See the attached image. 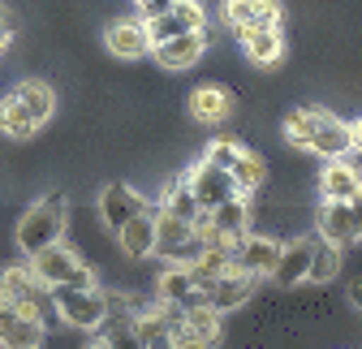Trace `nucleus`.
<instances>
[{
    "label": "nucleus",
    "mask_w": 362,
    "mask_h": 349,
    "mask_svg": "<svg viewBox=\"0 0 362 349\" xmlns=\"http://www.w3.org/2000/svg\"><path fill=\"white\" fill-rule=\"evenodd\" d=\"M281 134L289 147L310 151L320 160H349L354 155V134L349 121H341L328 108H289L281 121Z\"/></svg>",
    "instance_id": "f257e3e1"
},
{
    "label": "nucleus",
    "mask_w": 362,
    "mask_h": 349,
    "mask_svg": "<svg viewBox=\"0 0 362 349\" xmlns=\"http://www.w3.org/2000/svg\"><path fill=\"white\" fill-rule=\"evenodd\" d=\"M65 229H69V199H65V190H48V194H39L26 207V215H22L18 229H13V242L30 259L43 246L65 242Z\"/></svg>",
    "instance_id": "f03ea898"
},
{
    "label": "nucleus",
    "mask_w": 362,
    "mask_h": 349,
    "mask_svg": "<svg viewBox=\"0 0 362 349\" xmlns=\"http://www.w3.org/2000/svg\"><path fill=\"white\" fill-rule=\"evenodd\" d=\"M0 302L18 307V315H26V319H35V324H48V328H52V315H57L52 289L30 272V264H13V268L0 272Z\"/></svg>",
    "instance_id": "7ed1b4c3"
},
{
    "label": "nucleus",
    "mask_w": 362,
    "mask_h": 349,
    "mask_svg": "<svg viewBox=\"0 0 362 349\" xmlns=\"http://www.w3.org/2000/svg\"><path fill=\"white\" fill-rule=\"evenodd\" d=\"M30 264V272L48 285V289H95L100 280H95V272H90L82 259L65 246V242H52V246H43L39 254H30L26 259Z\"/></svg>",
    "instance_id": "20e7f679"
},
{
    "label": "nucleus",
    "mask_w": 362,
    "mask_h": 349,
    "mask_svg": "<svg viewBox=\"0 0 362 349\" xmlns=\"http://www.w3.org/2000/svg\"><path fill=\"white\" fill-rule=\"evenodd\" d=\"M52 307L57 319L74 332H100V324L108 319V293L95 289H52Z\"/></svg>",
    "instance_id": "39448f33"
},
{
    "label": "nucleus",
    "mask_w": 362,
    "mask_h": 349,
    "mask_svg": "<svg viewBox=\"0 0 362 349\" xmlns=\"http://www.w3.org/2000/svg\"><path fill=\"white\" fill-rule=\"evenodd\" d=\"M211 164H220L229 177L238 182V190L242 194H255L263 182H267V164H263V155H255L250 147H242L238 138H211L207 143V151H203Z\"/></svg>",
    "instance_id": "423d86ee"
},
{
    "label": "nucleus",
    "mask_w": 362,
    "mask_h": 349,
    "mask_svg": "<svg viewBox=\"0 0 362 349\" xmlns=\"http://www.w3.org/2000/svg\"><path fill=\"white\" fill-rule=\"evenodd\" d=\"M199 250H203V242L194 233V220L156 211V259H164V264H194Z\"/></svg>",
    "instance_id": "0eeeda50"
},
{
    "label": "nucleus",
    "mask_w": 362,
    "mask_h": 349,
    "mask_svg": "<svg viewBox=\"0 0 362 349\" xmlns=\"http://www.w3.org/2000/svg\"><path fill=\"white\" fill-rule=\"evenodd\" d=\"M220 18L242 39L250 30H276L285 22V5H281V0H224Z\"/></svg>",
    "instance_id": "6e6552de"
},
{
    "label": "nucleus",
    "mask_w": 362,
    "mask_h": 349,
    "mask_svg": "<svg viewBox=\"0 0 362 349\" xmlns=\"http://www.w3.org/2000/svg\"><path fill=\"white\" fill-rule=\"evenodd\" d=\"M95 211H100V225H104L108 233H117L121 225H129V220H134V215L151 211V199H147L143 190L125 186V182H108V186L100 190V203H95Z\"/></svg>",
    "instance_id": "1a4fd4ad"
},
{
    "label": "nucleus",
    "mask_w": 362,
    "mask_h": 349,
    "mask_svg": "<svg viewBox=\"0 0 362 349\" xmlns=\"http://www.w3.org/2000/svg\"><path fill=\"white\" fill-rule=\"evenodd\" d=\"M143 26H147L151 48H156V43H164V39H173V35L203 30V26H207V9H203V0H177V5H168V9H160V13H151V18H143Z\"/></svg>",
    "instance_id": "9d476101"
},
{
    "label": "nucleus",
    "mask_w": 362,
    "mask_h": 349,
    "mask_svg": "<svg viewBox=\"0 0 362 349\" xmlns=\"http://www.w3.org/2000/svg\"><path fill=\"white\" fill-rule=\"evenodd\" d=\"M186 182H190V190H194V199H199V207H203V211H211V207H220L224 199L242 194V190H238V182H233L220 164H211L207 155H203V160H194V164L186 168Z\"/></svg>",
    "instance_id": "9b49d317"
},
{
    "label": "nucleus",
    "mask_w": 362,
    "mask_h": 349,
    "mask_svg": "<svg viewBox=\"0 0 362 349\" xmlns=\"http://www.w3.org/2000/svg\"><path fill=\"white\" fill-rule=\"evenodd\" d=\"M207 43H211V30L203 26V30H186V35H173V39L156 43V48H151V57H156V65H160V69H168V73H181V69H194V65L203 61Z\"/></svg>",
    "instance_id": "f8f14e48"
},
{
    "label": "nucleus",
    "mask_w": 362,
    "mask_h": 349,
    "mask_svg": "<svg viewBox=\"0 0 362 349\" xmlns=\"http://www.w3.org/2000/svg\"><path fill=\"white\" fill-rule=\"evenodd\" d=\"M281 250H285V242H281V237L246 233L242 242H233V268H242V272H250V276H259V280H272Z\"/></svg>",
    "instance_id": "ddd939ff"
},
{
    "label": "nucleus",
    "mask_w": 362,
    "mask_h": 349,
    "mask_svg": "<svg viewBox=\"0 0 362 349\" xmlns=\"http://www.w3.org/2000/svg\"><path fill=\"white\" fill-rule=\"evenodd\" d=\"M104 48L117 61H143V57H151V39H147L143 18H117V22H108L104 26Z\"/></svg>",
    "instance_id": "4468645a"
},
{
    "label": "nucleus",
    "mask_w": 362,
    "mask_h": 349,
    "mask_svg": "<svg viewBox=\"0 0 362 349\" xmlns=\"http://www.w3.org/2000/svg\"><path fill=\"white\" fill-rule=\"evenodd\" d=\"M156 302H173V307L190 311V307H203L207 293L194 285L186 264H164V272L156 276Z\"/></svg>",
    "instance_id": "2eb2a0df"
},
{
    "label": "nucleus",
    "mask_w": 362,
    "mask_h": 349,
    "mask_svg": "<svg viewBox=\"0 0 362 349\" xmlns=\"http://www.w3.org/2000/svg\"><path fill=\"white\" fill-rule=\"evenodd\" d=\"M255 293H259V276H250V272H242V268H229V272L211 285L207 307H216L220 315H229V311H242Z\"/></svg>",
    "instance_id": "dca6fc26"
},
{
    "label": "nucleus",
    "mask_w": 362,
    "mask_h": 349,
    "mask_svg": "<svg viewBox=\"0 0 362 349\" xmlns=\"http://www.w3.org/2000/svg\"><path fill=\"white\" fill-rule=\"evenodd\" d=\"M315 237L337 242V246H354V242H358L354 207H349V203H337V199H324V203H320V215H315Z\"/></svg>",
    "instance_id": "f3484780"
},
{
    "label": "nucleus",
    "mask_w": 362,
    "mask_h": 349,
    "mask_svg": "<svg viewBox=\"0 0 362 349\" xmlns=\"http://www.w3.org/2000/svg\"><path fill=\"white\" fill-rule=\"evenodd\" d=\"M211 215V229L220 233V242H242L250 233V194H233V199H224L220 207L207 211Z\"/></svg>",
    "instance_id": "a211bd4d"
},
{
    "label": "nucleus",
    "mask_w": 362,
    "mask_h": 349,
    "mask_svg": "<svg viewBox=\"0 0 362 349\" xmlns=\"http://www.w3.org/2000/svg\"><path fill=\"white\" fill-rule=\"evenodd\" d=\"M186 104H190V117H194L199 125H220V121L233 117V95L224 91V86H216V82L194 86Z\"/></svg>",
    "instance_id": "6ab92c4d"
},
{
    "label": "nucleus",
    "mask_w": 362,
    "mask_h": 349,
    "mask_svg": "<svg viewBox=\"0 0 362 349\" xmlns=\"http://www.w3.org/2000/svg\"><path fill=\"white\" fill-rule=\"evenodd\" d=\"M362 194V172L349 164V160H324V172H320V199H337V203H349Z\"/></svg>",
    "instance_id": "aec40b11"
},
{
    "label": "nucleus",
    "mask_w": 362,
    "mask_h": 349,
    "mask_svg": "<svg viewBox=\"0 0 362 349\" xmlns=\"http://www.w3.org/2000/svg\"><path fill=\"white\" fill-rule=\"evenodd\" d=\"M117 246L125 259H151L156 254V207L143 211V215H134L129 225L117 229Z\"/></svg>",
    "instance_id": "412c9836"
},
{
    "label": "nucleus",
    "mask_w": 362,
    "mask_h": 349,
    "mask_svg": "<svg viewBox=\"0 0 362 349\" xmlns=\"http://www.w3.org/2000/svg\"><path fill=\"white\" fill-rule=\"evenodd\" d=\"M238 43H242V52H246V61L255 69H276L285 61V35H281V26L276 30H250Z\"/></svg>",
    "instance_id": "4be33fe9"
},
{
    "label": "nucleus",
    "mask_w": 362,
    "mask_h": 349,
    "mask_svg": "<svg viewBox=\"0 0 362 349\" xmlns=\"http://www.w3.org/2000/svg\"><path fill=\"white\" fill-rule=\"evenodd\" d=\"M43 336H48V324H35V319L18 315V307L0 302V349H9V345H43Z\"/></svg>",
    "instance_id": "5701e85b"
},
{
    "label": "nucleus",
    "mask_w": 362,
    "mask_h": 349,
    "mask_svg": "<svg viewBox=\"0 0 362 349\" xmlns=\"http://www.w3.org/2000/svg\"><path fill=\"white\" fill-rule=\"evenodd\" d=\"M310 246L315 237H298V242H285L281 259H276V272H272V280H276L281 289H293L306 280V268H310Z\"/></svg>",
    "instance_id": "b1692460"
},
{
    "label": "nucleus",
    "mask_w": 362,
    "mask_h": 349,
    "mask_svg": "<svg viewBox=\"0 0 362 349\" xmlns=\"http://www.w3.org/2000/svg\"><path fill=\"white\" fill-rule=\"evenodd\" d=\"M39 117L9 91L5 100H0V134H5V138H13V143H26V138H35L39 134Z\"/></svg>",
    "instance_id": "393cba45"
},
{
    "label": "nucleus",
    "mask_w": 362,
    "mask_h": 349,
    "mask_svg": "<svg viewBox=\"0 0 362 349\" xmlns=\"http://www.w3.org/2000/svg\"><path fill=\"white\" fill-rule=\"evenodd\" d=\"M341 264H345V246L315 237V246H310V268H306V285H328V280H337V276H341Z\"/></svg>",
    "instance_id": "a878e982"
},
{
    "label": "nucleus",
    "mask_w": 362,
    "mask_h": 349,
    "mask_svg": "<svg viewBox=\"0 0 362 349\" xmlns=\"http://www.w3.org/2000/svg\"><path fill=\"white\" fill-rule=\"evenodd\" d=\"M156 211L181 215V220H194V215L203 211V207H199V199H194V190H190V182H186V172H181V177H173V182H164Z\"/></svg>",
    "instance_id": "bb28decb"
},
{
    "label": "nucleus",
    "mask_w": 362,
    "mask_h": 349,
    "mask_svg": "<svg viewBox=\"0 0 362 349\" xmlns=\"http://www.w3.org/2000/svg\"><path fill=\"white\" fill-rule=\"evenodd\" d=\"M13 95L39 117V125H48V121H52V112H57V91H52V86L43 82V78H22V82L13 86Z\"/></svg>",
    "instance_id": "cd10ccee"
},
{
    "label": "nucleus",
    "mask_w": 362,
    "mask_h": 349,
    "mask_svg": "<svg viewBox=\"0 0 362 349\" xmlns=\"http://www.w3.org/2000/svg\"><path fill=\"white\" fill-rule=\"evenodd\" d=\"M181 324H186L194 336H203L207 345H220V336H224V315L216 307H207V302H203V307H190Z\"/></svg>",
    "instance_id": "c85d7f7f"
},
{
    "label": "nucleus",
    "mask_w": 362,
    "mask_h": 349,
    "mask_svg": "<svg viewBox=\"0 0 362 349\" xmlns=\"http://www.w3.org/2000/svg\"><path fill=\"white\" fill-rule=\"evenodd\" d=\"M173 349H216V345H207L203 336H194V332H190L186 324H181V328L173 332Z\"/></svg>",
    "instance_id": "c756f323"
},
{
    "label": "nucleus",
    "mask_w": 362,
    "mask_h": 349,
    "mask_svg": "<svg viewBox=\"0 0 362 349\" xmlns=\"http://www.w3.org/2000/svg\"><path fill=\"white\" fill-rule=\"evenodd\" d=\"M168 5H177V0H134L139 18H151V13H160V9H168Z\"/></svg>",
    "instance_id": "7c9ffc66"
},
{
    "label": "nucleus",
    "mask_w": 362,
    "mask_h": 349,
    "mask_svg": "<svg viewBox=\"0 0 362 349\" xmlns=\"http://www.w3.org/2000/svg\"><path fill=\"white\" fill-rule=\"evenodd\" d=\"M345 297H349V307H354V311H362V276H354V280H349Z\"/></svg>",
    "instance_id": "2f4dec72"
},
{
    "label": "nucleus",
    "mask_w": 362,
    "mask_h": 349,
    "mask_svg": "<svg viewBox=\"0 0 362 349\" xmlns=\"http://www.w3.org/2000/svg\"><path fill=\"white\" fill-rule=\"evenodd\" d=\"M9 39H13V26H9V18H5V9H0V52L9 48Z\"/></svg>",
    "instance_id": "473e14b6"
},
{
    "label": "nucleus",
    "mask_w": 362,
    "mask_h": 349,
    "mask_svg": "<svg viewBox=\"0 0 362 349\" xmlns=\"http://www.w3.org/2000/svg\"><path fill=\"white\" fill-rule=\"evenodd\" d=\"M349 134H354V151L362 155V117H358V121H349Z\"/></svg>",
    "instance_id": "72a5a7b5"
},
{
    "label": "nucleus",
    "mask_w": 362,
    "mask_h": 349,
    "mask_svg": "<svg viewBox=\"0 0 362 349\" xmlns=\"http://www.w3.org/2000/svg\"><path fill=\"white\" fill-rule=\"evenodd\" d=\"M349 207H354V225H358V242H362V194L349 199Z\"/></svg>",
    "instance_id": "f704fd0d"
},
{
    "label": "nucleus",
    "mask_w": 362,
    "mask_h": 349,
    "mask_svg": "<svg viewBox=\"0 0 362 349\" xmlns=\"http://www.w3.org/2000/svg\"><path fill=\"white\" fill-rule=\"evenodd\" d=\"M86 349H112V345H108V341H104V336H95V341H90V345H86Z\"/></svg>",
    "instance_id": "c9c22d12"
},
{
    "label": "nucleus",
    "mask_w": 362,
    "mask_h": 349,
    "mask_svg": "<svg viewBox=\"0 0 362 349\" xmlns=\"http://www.w3.org/2000/svg\"><path fill=\"white\" fill-rule=\"evenodd\" d=\"M9 349H43V345H9Z\"/></svg>",
    "instance_id": "e433bc0d"
}]
</instances>
